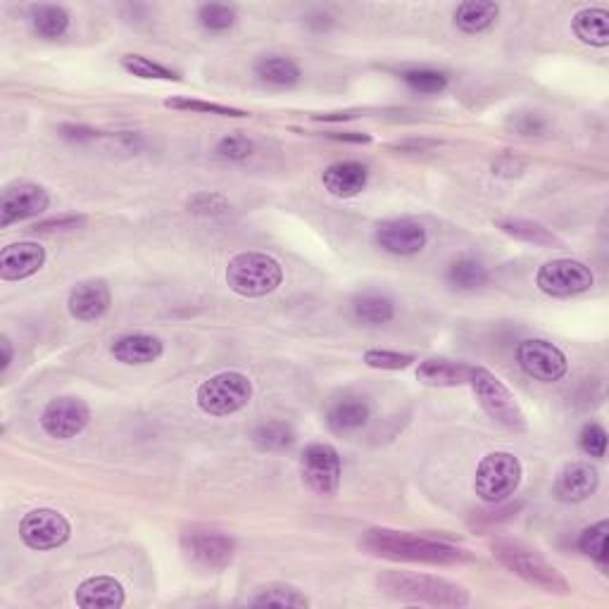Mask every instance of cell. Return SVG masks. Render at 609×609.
<instances>
[{
    "label": "cell",
    "instance_id": "obj_39",
    "mask_svg": "<svg viewBox=\"0 0 609 609\" xmlns=\"http://www.w3.org/2000/svg\"><path fill=\"white\" fill-rule=\"evenodd\" d=\"M579 448L586 452L588 457H595V460H602L607 452V431L605 426L600 424H586L579 433Z\"/></svg>",
    "mask_w": 609,
    "mask_h": 609
},
{
    "label": "cell",
    "instance_id": "obj_2",
    "mask_svg": "<svg viewBox=\"0 0 609 609\" xmlns=\"http://www.w3.org/2000/svg\"><path fill=\"white\" fill-rule=\"evenodd\" d=\"M376 586L388 598L412 605H431V607H467L472 598L457 583L438 579L429 574H410V571L388 569L376 576Z\"/></svg>",
    "mask_w": 609,
    "mask_h": 609
},
{
    "label": "cell",
    "instance_id": "obj_17",
    "mask_svg": "<svg viewBox=\"0 0 609 609\" xmlns=\"http://www.w3.org/2000/svg\"><path fill=\"white\" fill-rule=\"evenodd\" d=\"M598 486H600V474L593 464L571 462L560 474H557L552 493H555V498L562 502H583L598 491Z\"/></svg>",
    "mask_w": 609,
    "mask_h": 609
},
{
    "label": "cell",
    "instance_id": "obj_16",
    "mask_svg": "<svg viewBox=\"0 0 609 609\" xmlns=\"http://www.w3.org/2000/svg\"><path fill=\"white\" fill-rule=\"evenodd\" d=\"M110 303L112 295L108 284L103 279H89L72 288L67 307L69 315L79 319V322H96L110 310Z\"/></svg>",
    "mask_w": 609,
    "mask_h": 609
},
{
    "label": "cell",
    "instance_id": "obj_10",
    "mask_svg": "<svg viewBox=\"0 0 609 609\" xmlns=\"http://www.w3.org/2000/svg\"><path fill=\"white\" fill-rule=\"evenodd\" d=\"M517 362L531 379L541 384H555L564 379L569 364L567 357L557 345H552L543 338H526L517 345Z\"/></svg>",
    "mask_w": 609,
    "mask_h": 609
},
{
    "label": "cell",
    "instance_id": "obj_7",
    "mask_svg": "<svg viewBox=\"0 0 609 609\" xmlns=\"http://www.w3.org/2000/svg\"><path fill=\"white\" fill-rule=\"evenodd\" d=\"M469 384H472L476 398H479V405L488 417L512 431L526 429V417L524 412H521L517 398H514L510 388L502 384L498 376L483 367H472Z\"/></svg>",
    "mask_w": 609,
    "mask_h": 609
},
{
    "label": "cell",
    "instance_id": "obj_30",
    "mask_svg": "<svg viewBox=\"0 0 609 609\" xmlns=\"http://www.w3.org/2000/svg\"><path fill=\"white\" fill-rule=\"evenodd\" d=\"M448 281L460 291H476L488 284V269L474 257H460L448 267Z\"/></svg>",
    "mask_w": 609,
    "mask_h": 609
},
{
    "label": "cell",
    "instance_id": "obj_4",
    "mask_svg": "<svg viewBox=\"0 0 609 609\" xmlns=\"http://www.w3.org/2000/svg\"><path fill=\"white\" fill-rule=\"evenodd\" d=\"M284 281V269L267 253H241L226 267V284L243 298H265Z\"/></svg>",
    "mask_w": 609,
    "mask_h": 609
},
{
    "label": "cell",
    "instance_id": "obj_13",
    "mask_svg": "<svg viewBox=\"0 0 609 609\" xmlns=\"http://www.w3.org/2000/svg\"><path fill=\"white\" fill-rule=\"evenodd\" d=\"M89 422V405L81 398H74V395H62V398L50 400L41 414L43 431H46L50 438H58V441L77 438L79 433L89 426Z\"/></svg>",
    "mask_w": 609,
    "mask_h": 609
},
{
    "label": "cell",
    "instance_id": "obj_26",
    "mask_svg": "<svg viewBox=\"0 0 609 609\" xmlns=\"http://www.w3.org/2000/svg\"><path fill=\"white\" fill-rule=\"evenodd\" d=\"M255 74L272 86H295L300 81V67L284 55H267L257 60Z\"/></svg>",
    "mask_w": 609,
    "mask_h": 609
},
{
    "label": "cell",
    "instance_id": "obj_12",
    "mask_svg": "<svg viewBox=\"0 0 609 609\" xmlns=\"http://www.w3.org/2000/svg\"><path fill=\"white\" fill-rule=\"evenodd\" d=\"M50 205L48 191L31 181H15L5 186L0 193V226L8 229L10 224L24 222V219L39 217Z\"/></svg>",
    "mask_w": 609,
    "mask_h": 609
},
{
    "label": "cell",
    "instance_id": "obj_32",
    "mask_svg": "<svg viewBox=\"0 0 609 609\" xmlns=\"http://www.w3.org/2000/svg\"><path fill=\"white\" fill-rule=\"evenodd\" d=\"M295 441V433L286 422H265L260 424L253 433V443L265 452H281L291 448Z\"/></svg>",
    "mask_w": 609,
    "mask_h": 609
},
{
    "label": "cell",
    "instance_id": "obj_31",
    "mask_svg": "<svg viewBox=\"0 0 609 609\" xmlns=\"http://www.w3.org/2000/svg\"><path fill=\"white\" fill-rule=\"evenodd\" d=\"M498 226L507 236L519 238V241L536 243V246H562L552 231L536 222H529V219H502Z\"/></svg>",
    "mask_w": 609,
    "mask_h": 609
},
{
    "label": "cell",
    "instance_id": "obj_18",
    "mask_svg": "<svg viewBox=\"0 0 609 609\" xmlns=\"http://www.w3.org/2000/svg\"><path fill=\"white\" fill-rule=\"evenodd\" d=\"M46 265V250L39 243H12L0 253V279L3 281H22L34 276Z\"/></svg>",
    "mask_w": 609,
    "mask_h": 609
},
{
    "label": "cell",
    "instance_id": "obj_43",
    "mask_svg": "<svg viewBox=\"0 0 609 609\" xmlns=\"http://www.w3.org/2000/svg\"><path fill=\"white\" fill-rule=\"evenodd\" d=\"M86 219L79 215H67V217H53L46 222H39L34 226V231H55V229H77L79 224H84Z\"/></svg>",
    "mask_w": 609,
    "mask_h": 609
},
{
    "label": "cell",
    "instance_id": "obj_24",
    "mask_svg": "<svg viewBox=\"0 0 609 609\" xmlns=\"http://www.w3.org/2000/svg\"><path fill=\"white\" fill-rule=\"evenodd\" d=\"M576 39L588 46L605 48L609 46V12L602 8H583L571 20Z\"/></svg>",
    "mask_w": 609,
    "mask_h": 609
},
{
    "label": "cell",
    "instance_id": "obj_23",
    "mask_svg": "<svg viewBox=\"0 0 609 609\" xmlns=\"http://www.w3.org/2000/svg\"><path fill=\"white\" fill-rule=\"evenodd\" d=\"M469 376H472V367L467 362L443 360V357H431V360H424L417 367V379L424 386L433 388H455L469 384Z\"/></svg>",
    "mask_w": 609,
    "mask_h": 609
},
{
    "label": "cell",
    "instance_id": "obj_8",
    "mask_svg": "<svg viewBox=\"0 0 609 609\" xmlns=\"http://www.w3.org/2000/svg\"><path fill=\"white\" fill-rule=\"evenodd\" d=\"M595 276L588 265L571 257H560V260H550L538 269L536 286L541 288L550 298H571V295H581L593 288Z\"/></svg>",
    "mask_w": 609,
    "mask_h": 609
},
{
    "label": "cell",
    "instance_id": "obj_19",
    "mask_svg": "<svg viewBox=\"0 0 609 609\" xmlns=\"http://www.w3.org/2000/svg\"><path fill=\"white\" fill-rule=\"evenodd\" d=\"M369 414H372V407L362 395L343 393L341 398H334L326 407V426L343 436V433L362 429L369 422Z\"/></svg>",
    "mask_w": 609,
    "mask_h": 609
},
{
    "label": "cell",
    "instance_id": "obj_46",
    "mask_svg": "<svg viewBox=\"0 0 609 609\" xmlns=\"http://www.w3.org/2000/svg\"><path fill=\"white\" fill-rule=\"evenodd\" d=\"M0 350H3V364H0V372H8L12 362V343L8 336H0Z\"/></svg>",
    "mask_w": 609,
    "mask_h": 609
},
{
    "label": "cell",
    "instance_id": "obj_9",
    "mask_svg": "<svg viewBox=\"0 0 609 609\" xmlns=\"http://www.w3.org/2000/svg\"><path fill=\"white\" fill-rule=\"evenodd\" d=\"M341 457L326 443L307 445L300 455V476L312 493L331 498L341 488Z\"/></svg>",
    "mask_w": 609,
    "mask_h": 609
},
{
    "label": "cell",
    "instance_id": "obj_14",
    "mask_svg": "<svg viewBox=\"0 0 609 609\" xmlns=\"http://www.w3.org/2000/svg\"><path fill=\"white\" fill-rule=\"evenodd\" d=\"M426 241V229L422 222L410 217L400 219H386L376 226V243L386 250V253L398 255V257H410L422 253Z\"/></svg>",
    "mask_w": 609,
    "mask_h": 609
},
{
    "label": "cell",
    "instance_id": "obj_33",
    "mask_svg": "<svg viewBox=\"0 0 609 609\" xmlns=\"http://www.w3.org/2000/svg\"><path fill=\"white\" fill-rule=\"evenodd\" d=\"M607 538H609V524L605 519L583 531L581 538H579V548H581L583 555H588L590 560L598 562L600 567H607V562H609Z\"/></svg>",
    "mask_w": 609,
    "mask_h": 609
},
{
    "label": "cell",
    "instance_id": "obj_6",
    "mask_svg": "<svg viewBox=\"0 0 609 609\" xmlns=\"http://www.w3.org/2000/svg\"><path fill=\"white\" fill-rule=\"evenodd\" d=\"M253 398V384L241 372H219L200 384L196 403L210 417H229L243 410Z\"/></svg>",
    "mask_w": 609,
    "mask_h": 609
},
{
    "label": "cell",
    "instance_id": "obj_34",
    "mask_svg": "<svg viewBox=\"0 0 609 609\" xmlns=\"http://www.w3.org/2000/svg\"><path fill=\"white\" fill-rule=\"evenodd\" d=\"M122 67L138 79H160V81H177L179 79L177 72H172V69L160 65V62L143 58V55H124Z\"/></svg>",
    "mask_w": 609,
    "mask_h": 609
},
{
    "label": "cell",
    "instance_id": "obj_37",
    "mask_svg": "<svg viewBox=\"0 0 609 609\" xmlns=\"http://www.w3.org/2000/svg\"><path fill=\"white\" fill-rule=\"evenodd\" d=\"M405 84L419 93H441L448 89V77L436 69H410L403 74Z\"/></svg>",
    "mask_w": 609,
    "mask_h": 609
},
{
    "label": "cell",
    "instance_id": "obj_5",
    "mask_svg": "<svg viewBox=\"0 0 609 609\" xmlns=\"http://www.w3.org/2000/svg\"><path fill=\"white\" fill-rule=\"evenodd\" d=\"M521 474H524V469H521L519 457H514L512 452H488L476 467L474 491L483 502L498 505V502H505L517 491Z\"/></svg>",
    "mask_w": 609,
    "mask_h": 609
},
{
    "label": "cell",
    "instance_id": "obj_27",
    "mask_svg": "<svg viewBox=\"0 0 609 609\" xmlns=\"http://www.w3.org/2000/svg\"><path fill=\"white\" fill-rule=\"evenodd\" d=\"M31 27L41 39H60L69 29V15L60 5H34L31 8Z\"/></svg>",
    "mask_w": 609,
    "mask_h": 609
},
{
    "label": "cell",
    "instance_id": "obj_29",
    "mask_svg": "<svg viewBox=\"0 0 609 609\" xmlns=\"http://www.w3.org/2000/svg\"><path fill=\"white\" fill-rule=\"evenodd\" d=\"M253 607H310V600L300 593L298 588L288 586V583H269L262 586L250 600Z\"/></svg>",
    "mask_w": 609,
    "mask_h": 609
},
{
    "label": "cell",
    "instance_id": "obj_1",
    "mask_svg": "<svg viewBox=\"0 0 609 609\" xmlns=\"http://www.w3.org/2000/svg\"><path fill=\"white\" fill-rule=\"evenodd\" d=\"M360 548L369 552V555L386 557V560L438 564V567L472 562V555L467 550L457 548V545L431 541V538L391 529H369L360 538Z\"/></svg>",
    "mask_w": 609,
    "mask_h": 609
},
{
    "label": "cell",
    "instance_id": "obj_41",
    "mask_svg": "<svg viewBox=\"0 0 609 609\" xmlns=\"http://www.w3.org/2000/svg\"><path fill=\"white\" fill-rule=\"evenodd\" d=\"M186 207L193 215H224V212H229V200L219 193H196L193 198H188Z\"/></svg>",
    "mask_w": 609,
    "mask_h": 609
},
{
    "label": "cell",
    "instance_id": "obj_36",
    "mask_svg": "<svg viewBox=\"0 0 609 609\" xmlns=\"http://www.w3.org/2000/svg\"><path fill=\"white\" fill-rule=\"evenodd\" d=\"M198 22L207 31H226L234 27L236 10L222 3H205L198 8Z\"/></svg>",
    "mask_w": 609,
    "mask_h": 609
},
{
    "label": "cell",
    "instance_id": "obj_21",
    "mask_svg": "<svg viewBox=\"0 0 609 609\" xmlns=\"http://www.w3.org/2000/svg\"><path fill=\"white\" fill-rule=\"evenodd\" d=\"M369 172L362 162L345 160V162H334L331 167L324 169L322 184L326 191L334 198H355L360 196L367 186Z\"/></svg>",
    "mask_w": 609,
    "mask_h": 609
},
{
    "label": "cell",
    "instance_id": "obj_44",
    "mask_svg": "<svg viewBox=\"0 0 609 609\" xmlns=\"http://www.w3.org/2000/svg\"><path fill=\"white\" fill-rule=\"evenodd\" d=\"M521 167H524V165H521L519 160H514V158H500V160L493 165V172H495V174H507V177H512V174H519V169H521Z\"/></svg>",
    "mask_w": 609,
    "mask_h": 609
},
{
    "label": "cell",
    "instance_id": "obj_42",
    "mask_svg": "<svg viewBox=\"0 0 609 609\" xmlns=\"http://www.w3.org/2000/svg\"><path fill=\"white\" fill-rule=\"evenodd\" d=\"M512 127L524 136H536L545 129V122L541 115H536V112H521V115L512 119Z\"/></svg>",
    "mask_w": 609,
    "mask_h": 609
},
{
    "label": "cell",
    "instance_id": "obj_40",
    "mask_svg": "<svg viewBox=\"0 0 609 609\" xmlns=\"http://www.w3.org/2000/svg\"><path fill=\"white\" fill-rule=\"evenodd\" d=\"M255 153V143L250 141L248 136L234 134V136H224L222 141L217 143V155L224 160H248L250 155Z\"/></svg>",
    "mask_w": 609,
    "mask_h": 609
},
{
    "label": "cell",
    "instance_id": "obj_11",
    "mask_svg": "<svg viewBox=\"0 0 609 609\" xmlns=\"http://www.w3.org/2000/svg\"><path fill=\"white\" fill-rule=\"evenodd\" d=\"M72 536V526L58 510H31L20 521V538L31 550H55Z\"/></svg>",
    "mask_w": 609,
    "mask_h": 609
},
{
    "label": "cell",
    "instance_id": "obj_38",
    "mask_svg": "<svg viewBox=\"0 0 609 609\" xmlns=\"http://www.w3.org/2000/svg\"><path fill=\"white\" fill-rule=\"evenodd\" d=\"M414 362L412 355L395 353V350H367L364 353V364L372 369H388V372H398V369H407Z\"/></svg>",
    "mask_w": 609,
    "mask_h": 609
},
{
    "label": "cell",
    "instance_id": "obj_25",
    "mask_svg": "<svg viewBox=\"0 0 609 609\" xmlns=\"http://www.w3.org/2000/svg\"><path fill=\"white\" fill-rule=\"evenodd\" d=\"M498 15V3H491V0H467V3L457 5L455 24L464 34H481V31L493 27Z\"/></svg>",
    "mask_w": 609,
    "mask_h": 609
},
{
    "label": "cell",
    "instance_id": "obj_35",
    "mask_svg": "<svg viewBox=\"0 0 609 609\" xmlns=\"http://www.w3.org/2000/svg\"><path fill=\"white\" fill-rule=\"evenodd\" d=\"M165 108L172 110H186V112H205V115H219V117H248L246 110L229 108V105L219 103H207V100H196V98H169L165 100Z\"/></svg>",
    "mask_w": 609,
    "mask_h": 609
},
{
    "label": "cell",
    "instance_id": "obj_47",
    "mask_svg": "<svg viewBox=\"0 0 609 609\" xmlns=\"http://www.w3.org/2000/svg\"><path fill=\"white\" fill-rule=\"evenodd\" d=\"M331 138H338V141H355V143H369V136H364V134H331Z\"/></svg>",
    "mask_w": 609,
    "mask_h": 609
},
{
    "label": "cell",
    "instance_id": "obj_3",
    "mask_svg": "<svg viewBox=\"0 0 609 609\" xmlns=\"http://www.w3.org/2000/svg\"><path fill=\"white\" fill-rule=\"evenodd\" d=\"M491 550H493V557L502 564V567L510 569L514 576H519V579L531 583V586L541 588V590H545V593H555V595L569 593L567 579H564L560 571L552 567V564L545 560L543 555H538L536 550H531L529 545L500 538V541H493Z\"/></svg>",
    "mask_w": 609,
    "mask_h": 609
},
{
    "label": "cell",
    "instance_id": "obj_22",
    "mask_svg": "<svg viewBox=\"0 0 609 609\" xmlns=\"http://www.w3.org/2000/svg\"><path fill=\"white\" fill-rule=\"evenodd\" d=\"M74 600L81 609H117L124 605L127 595L122 583L112 576H91L77 588Z\"/></svg>",
    "mask_w": 609,
    "mask_h": 609
},
{
    "label": "cell",
    "instance_id": "obj_20",
    "mask_svg": "<svg viewBox=\"0 0 609 609\" xmlns=\"http://www.w3.org/2000/svg\"><path fill=\"white\" fill-rule=\"evenodd\" d=\"M110 353L117 362L129 364V367H141V364L158 362L165 353V345L153 334H127L112 341Z\"/></svg>",
    "mask_w": 609,
    "mask_h": 609
},
{
    "label": "cell",
    "instance_id": "obj_28",
    "mask_svg": "<svg viewBox=\"0 0 609 609\" xmlns=\"http://www.w3.org/2000/svg\"><path fill=\"white\" fill-rule=\"evenodd\" d=\"M353 312L364 324H388L395 317V305L381 293H362L355 298Z\"/></svg>",
    "mask_w": 609,
    "mask_h": 609
},
{
    "label": "cell",
    "instance_id": "obj_15",
    "mask_svg": "<svg viewBox=\"0 0 609 609\" xmlns=\"http://www.w3.org/2000/svg\"><path fill=\"white\" fill-rule=\"evenodd\" d=\"M181 548L205 569H224L234 560V541L217 531H188L181 538Z\"/></svg>",
    "mask_w": 609,
    "mask_h": 609
},
{
    "label": "cell",
    "instance_id": "obj_45",
    "mask_svg": "<svg viewBox=\"0 0 609 609\" xmlns=\"http://www.w3.org/2000/svg\"><path fill=\"white\" fill-rule=\"evenodd\" d=\"M62 136L72 138V141H84V138H96L98 131L86 127H62Z\"/></svg>",
    "mask_w": 609,
    "mask_h": 609
}]
</instances>
